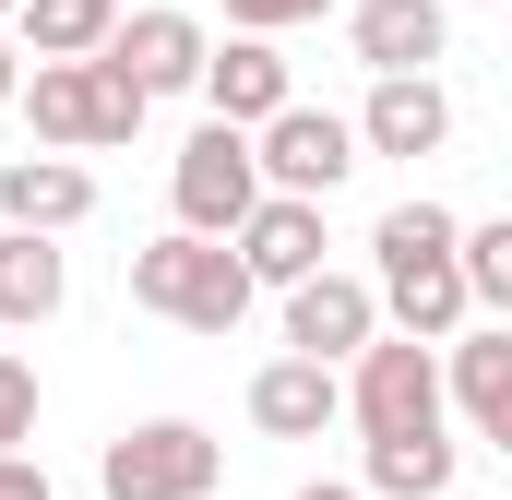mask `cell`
Returning <instances> with one entry per match:
<instances>
[{"instance_id":"cell-27","label":"cell","mask_w":512,"mask_h":500,"mask_svg":"<svg viewBox=\"0 0 512 500\" xmlns=\"http://www.w3.org/2000/svg\"><path fill=\"white\" fill-rule=\"evenodd\" d=\"M0 12H24V0H0Z\"/></svg>"},{"instance_id":"cell-28","label":"cell","mask_w":512,"mask_h":500,"mask_svg":"<svg viewBox=\"0 0 512 500\" xmlns=\"http://www.w3.org/2000/svg\"><path fill=\"white\" fill-rule=\"evenodd\" d=\"M441 12H453V0H441Z\"/></svg>"},{"instance_id":"cell-3","label":"cell","mask_w":512,"mask_h":500,"mask_svg":"<svg viewBox=\"0 0 512 500\" xmlns=\"http://www.w3.org/2000/svg\"><path fill=\"white\" fill-rule=\"evenodd\" d=\"M12 108H24V131L48 155H96V143H131L143 131V96H131L120 60H36L12 84Z\"/></svg>"},{"instance_id":"cell-13","label":"cell","mask_w":512,"mask_h":500,"mask_svg":"<svg viewBox=\"0 0 512 500\" xmlns=\"http://www.w3.org/2000/svg\"><path fill=\"white\" fill-rule=\"evenodd\" d=\"M84 215H96V179L72 155H12L0 167V227L12 239H72Z\"/></svg>"},{"instance_id":"cell-18","label":"cell","mask_w":512,"mask_h":500,"mask_svg":"<svg viewBox=\"0 0 512 500\" xmlns=\"http://www.w3.org/2000/svg\"><path fill=\"white\" fill-rule=\"evenodd\" d=\"M453 429H429V441H370V477H358V500H441L453 489Z\"/></svg>"},{"instance_id":"cell-14","label":"cell","mask_w":512,"mask_h":500,"mask_svg":"<svg viewBox=\"0 0 512 500\" xmlns=\"http://www.w3.org/2000/svg\"><path fill=\"white\" fill-rule=\"evenodd\" d=\"M203 108L227 131H262L274 108H298V84H286V60L262 48V36H227V48H203V84H191Z\"/></svg>"},{"instance_id":"cell-1","label":"cell","mask_w":512,"mask_h":500,"mask_svg":"<svg viewBox=\"0 0 512 500\" xmlns=\"http://www.w3.org/2000/svg\"><path fill=\"white\" fill-rule=\"evenodd\" d=\"M453 203H429V191H405L382 227H370V298H382V322L405 346H453L477 310H465V286H453Z\"/></svg>"},{"instance_id":"cell-16","label":"cell","mask_w":512,"mask_h":500,"mask_svg":"<svg viewBox=\"0 0 512 500\" xmlns=\"http://www.w3.org/2000/svg\"><path fill=\"white\" fill-rule=\"evenodd\" d=\"M346 131H358V155H405V167H417V155L453 143V96H441L429 72H405V84H370V108Z\"/></svg>"},{"instance_id":"cell-12","label":"cell","mask_w":512,"mask_h":500,"mask_svg":"<svg viewBox=\"0 0 512 500\" xmlns=\"http://www.w3.org/2000/svg\"><path fill=\"white\" fill-rule=\"evenodd\" d=\"M346 48L370 60V84H405V72H429L453 48V12L441 0H358L346 12Z\"/></svg>"},{"instance_id":"cell-6","label":"cell","mask_w":512,"mask_h":500,"mask_svg":"<svg viewBox=\"0 0 512 500\" xmlns=\"http://www.w3.org/2000/svg\"><path fill=\"white\" fill-rule=\"evenodd\" d=\"M167 203H179V239H239V215L262 203V167H251V131L203 120L167 167Z\"/></svg>"},{"instance_id":"cell-19","label":"cell","mask_w":512,"mask_h":500,"mask_svg":"<svg viewBox=\"0 0 512 500\" xmlns=\"http://www.w3.org/2000/svg\"><path fill=\"white\" fill-rule=\"evenodd\" d=\"M453 286H465V310L512 322V227L501 215H489V227H453Z\"/></svg>"},{"instance_id":"cell-15","label":"cell","mask_w":512,"mask_h":500,"mask_svg":"<svg viewBox=\"0 0 512 500\" xmlns=\"http://www.w3.org/2000/svg\"><path fill=\"white\" fill-rule=\"evenodd\" d=\"M346 417V370H310V358H262L251 370V429L262 441H322Z\"/></svg>"},{"instance_id":"cell-11","label":"cell","mask_w":512,"mask_h":500,"mask_svg":"<svg viewBox=\"0 0 512 500\" xmlns=\"http://www.w3.org/2000/svg\"><path fill=\"white\" fill-rule=\"evenodd\" d=\"M441 405H465L477 441H512V322H465L441 346Z\"/></svg>"},{"instance_id":"cell-26","label":"cell","mask_w":512,"mask_h":500,"mask_svg":"<svg viewBox=\"0 0 512 500\" xmlns=\"http://www.w3.org/2000/svg\"><path fill=\"white\" fill-rule=\"evenodd\" d=\"M108 12H143V0H108Z\"/></svg>"},{"instance_id":"cell-10","label":"cell","mask_w":512,"mask_h":500,"mask_svg":"<svg viewBox=\"0 0 512 500\" xmlns=\"http://www.w3.org/2000/svg\"><path fill=\"white\" fill-rule=\"evenodd\" d=\"M227 250H239L251 298H262V286L286 298V286H310V274H322V250H334V239H322V203H274V191H262L251 215H239V239H227Z\"/></svg>"},{"instance_id":"cell-23","label":"cell","mask_w":512,"mask_h":500,"mask_svg":"<svg viewBox=\"0 0 512 500\" xmlns=\"http://www.w3.org/2000/svg\"><path fill=\"white\" fill-rule=\"evenodd\" d=\"M0 500H60V489H48V465H36V453H0Z\"/></svg>"},{"instance_id":"cell-21","label":"cell","mask_w":512,"mask_h":500,"mask_svg":"<svg viewBox=\"0 0 512 500\" xmlns=\"http://www.w3.org/2000/svg\"><path fill=\"white\" fill-rule=\"evenodd\" d=\"M24 441H36V358L0 346V453H24Z\"/></svg>"},{"instance_id":"cell-24","label":"cell","mask_w":512,"mask_h":500,"mask_svg":"<svg viewBox=\"0 0 512 500\" xmlns=\"http://www.w3.org/2000/svg\"><path fill=\"white\" fill-rule=\"evenodd\" d=\"M298 500H358V489H346V477H310V489H298Z\"/></svg>"},{"instance_id":"cell-8","label":"cell","mask_w":512,"mask_h":500,"mask_svg":"<svg viewBox=\"0 0 512 500\" xmlns=\"http://www.w3.org/2000/svg\"><path fill=\"white\" fill-rule=\"evenodd\" d=\"M382 334V298H370V274H310V286H286V358H310V370H346L358 346Z\"/></svg>"},{"instance_id":"cell-7","label":"cell","mask_w":512,"mask_h":500,"mask_svg":"<svg viewBox=\"0 0 512 500\" xmlns=\"http://www.w3.org/2000/svg\"><path fill=\"white\" fill-rule=\"evenodd\" d=\"M251 167H262L274 203H334V179L358 167V131L334 120V108H274L251 131Z\"/></svg>"},{"instance_id":"cell-22","label":"cell","mask_w":512,"mask_h":500,"mask_svg":"<svg viewBox=\"0 0 512 500\" xmlns=\"http://www.w3.org/2000/svg\"><path fill=\"white\" fill-rule=\"evenodd\" d=\"M322 12H334V0H227V24H239V36H262V48H274L286 24H322Z\"/></svg>"},{"instance_id":"cell-17","label":"cell","mask_w":512,"mask_h":500,"mask_svg":"<svg viewBox=\"0 0 512 500\" xmlns=\"http://www.w3.org/2000/svg\"><path fill=\"white\" fill-rule=\"evenodd\" d=\"M60 298H72L60 239H12V227H0V322H12V334H36V322H60Z\"/></svg>"},{"instance_id":"cell-5","label":"cell","mask_w":512,"mask_h":500,"mask_svg":"<svg viewBox=\"0 0 512 500\" xmlns=\"http://www.w3.org/2000/svg\"><path fill=\"white\" fill-rule=\"evenodd\" d=\"M346 417H358V441H429L441 429V346L370 334L346 358Z\"/></svg>"},{"instance_id":"cell-20","label":"cell","mask_w":512,"mask_h":500,"mask_svg":"<svg viewBox=\"0 0 512 500\" xmlns=\"http://www.w3.org/2000/svg\"><path fill=\"white\" fill-rule=\"evenodd\" d=\"M12 24H24V36H36V60H96V48H108V24H120V12H108V0H24V12H12Z\"/></svg>"},{"instance_id":"cell-25","label":"cell","mask_w":512,"mask_h":500,"mask_svg":"<svg viewBox=\"0 0 512 500\" xmlns=\"http://www.w3.org/2000/svg\"><path fill=\"white\" fill-rule=\"evenodd\" d=\"M12 84H24V60H12V48H0V108H12Z\"/></svg>"},{"instance_id":"cell-2","label":"cell","mask_w":512,"mask_h":500,"mask_svg":"<svg viewBox=\"0 0 512 500\" xmlns=\"http://www.w3.org/2000/svg\"><path fill=\"white\" fill-rule=\"evenodd\" d=\"M131 310H155V322H179V334H239L251 322V274H239V250L227 239H143L131 250Z\"/></svg>"},{"instance_id":"cell-9","label":"cell","mask_w":512,"mask_h":500,"mask_svg":"<svg viewBox=\"0 0 512 500\" xmlns=\"http://www.w3.org/2000/svg\"><path fill=\"white\" fill-rule=\"evenodd\" d=\"M203 48H215V36H203L191 12L143 0V12H120V24H108V48H96V60H120V72H131V96L155 108V96H191V84H203Z\"/></svg>"},{"instance_id":"cell-4","label":"cell","mask_w":512,"mask_h":500,"mask_svg":"<svg viewBox=\"0 0 512 500\" xmlns=\"http://www.w3.org/2000/svg\"><path fill=\"white\" fill-rule=\"evenodd\" d=\"M227 477V441L203 417H143L96 453V500H215Z\"/></svg>"}]
</instances>
